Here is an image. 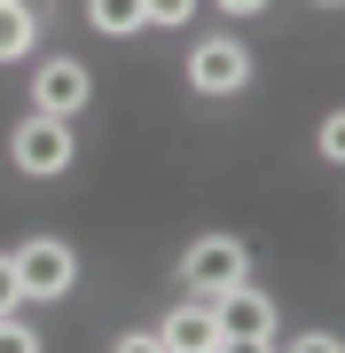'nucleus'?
I'll use <instances>...</instances> for the list:
<instances>
[{
	"label": "nucleus",
	"mask_w": 345,
	"mask_h": 353,
	"mask_svg": "<svg viewBox=\"0 0 345 353\" xmlns=\"http://www.w3.org/2000/svg\"><path fill=\"white\" fill-rule=\"evenodd\" d=\"M16 173H32V181H55V173H71V157H79V141H71V118H48V110H32L24 126H16Z\"/></svg>",
	"instance_id": "1"
},
{
	"label": "nucleus",
	"mask_w": 345,
	"mask_h": 353,
	"mask_svg": "<svg viewBox=\"0 0 345 353\" xmlns=\"http://www.w3.org/2000/svg\"><path fill=\"white\" fill-rule=\"evenodd\" d=\"M212 322H220V345H275V299L251 283L212 290Z\"/></svg>",
	"instance_id": "2"
},
{
	"label": "nucleus",
	"mask_w": 345,
	"mask_h": 353,
	"mask_svg": "<svg viewBox=\"0 0 345 353\" xmlns=\"http://www.w3.org/2000/svg\"><path fill=\"white\" fill-rule=\"evenodd\" d=\"M8 259H16V290H24V299H71V283H79L71 243H55V236H32L24 252H8Z\"/></svg>",
	"instance_id": "3"
},
{
	"label": "nucleus",
	"mask_w": 345,
	"mask_h": 353,
	"mask_svg": "<svg viewBox=\"0 0 345 353\" xmlns=\"http://www.w3.org/2000/svg\"><path fill=\"white\" fill-rule=\"evenodd\" d=\"M87 94H94V79H87L79 55H48L39 79H32V110H48V118H79V110H87Z\"/></svg>",
	"instance_id": "4"
},
{
	"label": "nucleus",
	"mask_w": 345,
	"mask_h": 353,
	"mask_svg": "<svg viewBox=\"0 0 345 353\" xmlns=\"http://www.w3.org/2000/svg\"><path fill=\"white\" fill-rule=\"evenodd\" d=\"M180 275H189V283L212 299V290H228V283L251 275V259H243V243H236V236H196V243H189V259H180Z\"/></svg>",
	"instance_id": "5"
},
{
	"label": "nucleus",
	"mask_w": 345,
	"mask_h": 353,
	"mask_svg": "<svg viewBox=\"0 0 345 353\" xmlns=\"http://www.w3.org/2000/svg\"><path fill=\"white\" fill-rule=\"evenodd\" d=\"M243 79H251L243 39H196V55H189V87L196 94H236Z\"/></svg>",
	"instance_id": "6"
},
{
	"label": "nucleus",
	"mask_w": 345,
	"mask_h": 353,
	"mask_svg": "<svg viewBox=\"0 0 345 353\" xmlns=\"http://www.w3.org/2000/svg\"><path fill=\"white\" fill-rule=\"evenodd\" d=\"M157 338H165V353H212V345H220V322H212V299H196V306H173Z\"/></svg>",
	"instance_id": "7"
},
{
	"label": "nucleus",
	"mask_w": 345,
	"mask_h": 353,
	"mask_svg": "<svg viewBox=\"0 0 345 353\" xmlns=\"http://www.w3.org/2000/svg\"><path fill=\"white\" fill-rule=\"evenodd\" d=\"M32 39H39L32 0H0V63H24V55H32Z\"/></svg>",
	"instance_id": "8"
},
{
	"label": "nucleus",
	"mask_w": 345,
	"mask_h": 353,
	"mask_svg": "<svg viewBox=\"0 0 345 353\" xmlns=\"http://www.w3.org/2000/svg\"><path fill=\"white\" fill-rule=\"evenodd\" d=\"M94 32H141V0H87Z\"/></svg>",
	"instance_id": "9"
},
{
	"label": "nucleus",
	"mask_w": 345,
	"mask_h": 353,
	"mask_svg": "<svg viewBox=\"0 0 345 353\" xmlns=\"http://www.w3.org/2000/svg\"><path fill=\"white\" fill-rule=\"evenodd\" d=\"M196 0H141V24H189Z\"/></svg>",
	"instance_id": "10"
},
{
	"label": "nucleus",
	"mask_w": 345,
	"mask_h": 353,
	"mask_svg": "<svg viewBox=\"0 0 345 353\" xmlns=\"http://www.w3.org/2000/svg\"><path fill=\"white\" fill-rule=\"evenodd\" d=\"M314 150H322V157H330V165L345 157V118H322V134H314Z\"/></svg>",
	"instance_id": "11"
},
{
	"label": "nucleus",
	"mask_w": 345,
	"mask_h": 353,
	"mask_svg": "<svg viewBox=\"0 0 345 353\" xmlns=\"http://www.w3.org/2000/svg\"><path fill=\"white\" fill-rule=\"evenodd\" d=\"M118 353H165V338H157V330H126V338H110Z\"/></svg>",
	"instance_id": "12"
},
{
	"label": "nucleus",
	"mask_w": 345,
	"mask_h": 353,
	"mask_svg": "<svg viewBox=\"0 0 345 353\" xmlns=\"http://www.w3.org/2000/svg\"><path fill=\"white\" fill-rule=\"evenodd\" d=\"M8 306H24V290H16V259L0 252V314H8Z\"/></svg>",
	"instance_id": "13"
},
{
	"label": "nucleus",
	"mask_w": 345,
	"mask_h": 353,
	"mask_svg": "<svg viewBox=\"0 0 345 353\" xmlns=\"http://www.w3.org/2000/svg\"><path fill=\"white\" fill-rule=\"evenodd\" d=\"M220 8H228V16H259L267 0H220Z\"/></svg>",
	"instance_id": "14"
},
{
	"label": "nucleus",
	"mask_w": 345,
	"mask_h": 353,
	"mask_svg": "<svg viewBox=\"0 0 345 353\" xmlns=\"http://www.w3.org/2000/svg\"><path fill=\"white\" fill-rule=\"evenodd\" d=\"M322 8H330V0H322Z\"/></svg>",
	"instance_id": "15"
}]
</instances>
